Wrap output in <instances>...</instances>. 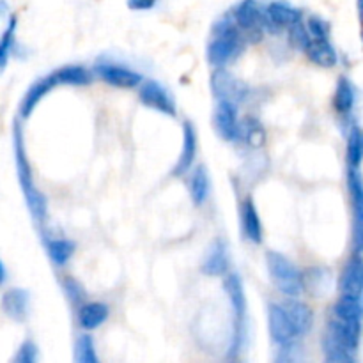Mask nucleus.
<instances>
[{"instance_id": "obj_1", "label": "nucleus", "mask_w": 363, "mask_h": 363, "mask_svg": "<svg viewBox=\"0 0 363 363\" xmlns=\"http://www.w3.org/2000/svg\"><path fill=\"white\" fill-rule=\"evenodd\" d=\"M245 43H247V38L234 23L230 13L225 14L213 27V38L206 52L208 62L215 67H225L230 60H234L243 52Z\"/></svg>"}, {"instance_id": "obj_2", "label": "nucleus", "mask_w": 363, "mask_h": 363, "mask_svg": "<svg viewBox=\"0 0 363 363\" xmlns=\"http://www.w3.org/2000/svg\"><path fill=\"white\" fill-rule=\"evenodd\" d=\"M14 160H16V172H18V181H20L21 194H23L25 202H27V208L30 211L32 218L43 225L46 218V199L41 191L38 190L34 183V177H32L30 165H28L27 155H25V144H23V135H21L20 124L14 126Z\"/></svg>"}, {"instance_id": "obj_3", "label": "nucleus", "mask_w": 363, "mask_h": 363, "mask_svg": "<svg viewBox=\"0 0 363 363\" xmlns=\"http://www.w3.org/2000/svg\"><path fill=\"white\" fill-rule=\"evenodd\" d=\"M266 264H268L269 277L273 284L279 287L280 293L286 294L287 298H298L305 291L303 287V273L296 268L293 261L279 252L269 250L266 254Z\"/></svg>"}, {"instance_id": "obj_4", "label": "nucleus", "mask_w": 363, "mask_h": 363, "mask_svg": "<svg viewBox=\"0 0 363 363\" xmlns=\"http://www.w3.org/2000/svg\"><path fill=\"white\" fill-rule=\"evenodd\" d=\"M223 289H225L227 296H229L230 307L234 312V340L233 347H230V357L238 354L241 344L245 339V319H247V296H245V287L241 282V277L238 273H225V280H223Z\"/></svg>"}, {"instance_id": "obj_5", "label": "nucleus", "mask_w": 363, "mask_h": 363, "mask_svg": "<svg viewBox=\"0 0 363 363\" xmlns=\"http://www.w3.org/2000/svg\"><path fill=\"white\" fill-rule=\"evenodd\" d=\"M230 16H233L238 28L243 34H248V38H254L255 41H259L262 32L266 30L264 7H261L257 0H241V2H238L230 9Z\"/></svg>"}, {"instance_id": "obj_6", "label": "nucleus", "mask_w": 363, "mask_h": 363, "mask_svg": "<svg viewBox=\"0 0 363 363\" xmlns=\"http://www.w3.org/2000/svg\"><path fill=\"white\" fill-rule=\"evenodd\" d=\"M138 98L145 106L156 110V112L165 113V116L170 117L177 113V106L172 94L160 82L142 80V84L138 85Z\"/></svg>"}, {"instance_id": "obj_7", "label": "nucleus", "mask_w": 363, "mask_h": 363, "mask_svg": "<svg viewBox=\"0 0 363 363\" xmlns=\"http://www.w3.org/2000/svg\"><path fill=\"white\" fill-rule=\"evenodd\" d=\"M94 73L105 84L117 89H137L144 80V77L138 71L117 62H98L94 66Z\"/></svg>"}, {"instance_id": "obj_8", "label": "nucleus", "mask_w": 363, "mask_h": 363, "mask_svg": "<svg viewBox=\"0 0 363 363\" xmlns=\"http://www.w3.org/2000/svg\"><path fill=\"white\" fill-rule=\"evenodd\" d=\"M268 328L272 340L280 347L293 346L298 340L296 332L284 311L282 303H269L268 305Z\"/></svg>"}, {"instance_id": "obj_9", "label": "nucleus", "mask_w": 363, "mask_h": 363, "mask_svg": "<svg viewBox=\"0 0 363 363\" xmlns=\"http://www.w3.org/2000/svg\"><path fill=\"white\" fill-rule=\"evenodd\" d=\"M213 123H215L216 131H218V135L223 140L236 142L241 138V124L240 119H238V110L234 101L220 99L215 108Z\"/></svg>"}, {"instance_id": "obj_10", "label": "nucleus", "mask_w": 363, "mask_h": 363, "mask_svg": "<svg viewBox=\"0 0 363 363\" xmlns=\"http://www.w3.org/2000/svg\"><path fill=\"white\" fill-rule=\"evenodd\" d=\"M303 20V13L284 0H273L264 7L266 30H284Z\"/></svg>"}, {"instance_id": "obj_11", "label": "nucleus", "mask_w": 363, "mask_h": 363, "mask_svg": "<svg viewBox=\"0 0 363 363\" xmlns=\"http://www.w3.org/2000/svg\"><path fill=\"white\" fill-rule=\"evenodd\" d=\"M339 289L342 296H351L362 300L363 293V262L360 252H354L353 257L346 262L340 273Z\"/></svg>"}, {"instance_id": "obj_12", "label": "nucleus", "mask_w": 363, "mask_h": 363, "mask_svg": "<svg viewBox=\"0 0 363 363\" xmlns=\"http://www.w3.org/2000/svg\"><path fill=\"white\" fill-rule=\"evenodd\" d=\"M282 307L286 311L287 318H289L291 325H293L294 332H296L298 339L312 332V328H314V312L307 303L300 301L298 298H289L286 303H282Z\"/></svg>"}, {"instance_id": "obj_13", "label": "nucleus", "mask_w": 363, "mask_h": 363, "mask_svg": "<svg viewBox=\"0 0 363 363\" xmlns=\"http://www.w3.org/2000/svg\"><path fill=\"white\" fill-rule=\"evenodd\" d=\"M360 328L362 326L350 325V323H344L340 319L333 318L330 319L328 333L326 335L335 340L344 350L351 351V353H357L358 347H360Z\"/></svg>"}, {"instance_id": "obj_14", "label": "nucleus", "mask_w": 363, "mask_h": 363, "mask_svg": "<svg viewBox=\"0 0 363 363\" xmlns=\"http://www.w3.org/2000/svg\"><path fill=\"white\" fill-rule=\"evenodd\" d=\"M55 87H57V84H55V78H53L52 73L46 74V77H43V78H39V80H35L34 84L28 87V91L25 92L23 99H21L20 117L27 119V117L34 112L35 106L43 101V98H45V96Z\"/></svg>"}, {"instance_id": "obj_15", "label": "nucleus", "mask_w": 363, "mask_h": 363, "mask_svg": "<svg viewBox=\"0 0 363 363\" xmlns=\"http://www.w3.org/2000/svg\"><path fill=\"white\" fill-rule=\"evenodd\" d=\"M195 156H197V131L194 124L186 121L183 124V151L172 169V176H183L188 170L194 169Z\"/></svg>"}, {"instance_id": "obj_16", "label": "nucleus", "mask_w": 363, "mask_h": 363, "mask_svg": "<svg viewBox=\"0 0 363 363\" xmlns=\"http://www.w3.org/2000/svg\"><path fill=\"white\" fill-rule=\"evenodd\" d=\"M2 308L7 318H11L13 321H25L28 314V308H30V296H28V293L25 289L13 287V289L4 293Z\"/></svg>"}, {"instance_id": "obj_17", "label": "nucleus", "mask_w": 363, "mask_h": 363, "mask_svg": "<svg viewBox=\"0 0 363 363\" xmlns=\"http://www.w3.org/2000/svg\"><path fill=\"white\" fill-rule=\"evenodd\" d=\"M301 50H303L305 55H307L312 62L318 64V66L333 67L337 64V50L330 39L308 38V41L305 43V46Z\"/></svg>"}, {"instance_id": "obj_18", "label": "nucleus", "mask_w": 363, "mask_h": 363, "mask_svg": "<svg viewBox=\"0 0 363 363\" xmlns=\"http://www.w3.org/2000/svg\"><path fill=\"white\" fill-rule=\"evenodd\" d=\"M108 305L103 303V301H89L78 308V325L85 332H92V330L99 328L108 319Z\"/></svg>"}, {"instance_id": "obj_19", "label": "nucleus", "mask_w": 363, "mask_h": 363, "mask_svg": "<svg viewBox=\"0 0 363 363\" xmlns=\"http://www.w3.org/2000/svg\"><path fill=\"white\" fill-rule=\"evenodd\" d=\"M229 269V254L222 240H216L209 248L204 262H202V273L209 277H223Z\"/></svg>"}, {"instance_id": "obj_20", "label": "nucleus", "mask_w": 363, "mask_h": 363, "mask_svg": "<svg viewBox=\"0 0 363 363\" xmlns=\"http://www.w3.org/2000/svg\"><path fill=\"white\" fill-rule=\"evenodd\" d=\"M241 227H243V234L248 241L259 245L262 241V223L261 216H259L257 208H255L254 201L250 197L245 199L243 206H241Z\"/></svg>"}, {"instance_id": "obj_21", "label": "nucleus", "mask_w": 363, "mask_h": 363, "mask_svg": "<svg viewBox=\"0 0 363 363\" xmlns=\"http://www.w3.org/2000/svg\"><path fill=\"white\" fill-rule=\"evenodd\" d=\"M53 78H55L57 85H73V87H80V85H89L92 82V74L87 67L78 66V64H69V66H62L59 69L53 71Z\"/></svg>"}, {"instance_id": "obj_22", "label": "nucleus", "mask_w": 363, "mask_h": 363, "mask_svg": "<svg viewBox=\"0 0 363 363\" xmlns=\"http://www.w3.org/2000/svg\"><path fill=\"white\" fill-rule=\"evenodd\" d=\"M333 318L350 325L362 326V300L351 296H342L333 305Z\"/></svg>"}, {"instance_id": "obj_23", "label": "nucleus", "mask_w": 363, "mask_h": 363, "mask_svg": "<svg viewBox=\"0 0 363 363\" xmlns=\"http://www.w3.org/2000/svg\"><path fill=\"white\" fill-rule=\"evenodd\" d=\"M357 103V89L353 82L346 77H340L337 82L335 94H333V108L339 113H350Z\"/></svg>"}, {"instance_id": "obj_24", "label": "nucleus", "mask_w": 363, "mask_h": 363, "mask_svg": "<svg viewBox=\"0 0 363 363\" xmlns=\"http://www.w3.org/2000/svg\"><path fill=\"white\" fill-rule=\"evenodd\" d=\"M188 191H190V199L195 206H202L208 201L209 176L208 170L202 165L195 167L194 172H191L190 179H188Z\"/></svg>"}, {"instance_id": "obj_25", "label": "nucleus", "mask_w": 363, "mask_h": 363, "mask_svg": "<svg viewBox=\"0 0 363 363\" xmlns=\"http://www.w3.org/2000/svg\"><path fill=\"white\" fill-rule=\"evenodd\" d=\"M46 250H48L50 261L55 266H66L74 255L77 245L66 238H59V240H50L46 243Z\"/></svg>"}, {"instance_id": "obj_26", "label": "nucleus", "mask_w": 363, "mask_h": 363, "mask_svg": "<svg viewBox=\"0 0 363 363\" xmlns=\"http://www.w3.org/2000/svg\"><path fill=\"white\" fill-rule=\"evenodd\" d=\"M16 27L18 18L11 16L9 21H7V27L4 28L2 35H0V73L6 69L11 55H13L14 43H16Z\"/></svg>"}, {"instance_id": "obj_27", "label": "nucleus", "mask_w": 363, "mask_h": 363, "mask_svg": "<svg viewBox=\"0 0 363 363\" xmlns=\"http://www.w3.org/2000/svg\"><path fill=\"white\" fill-rule=\"evenodd\" d=\"M241 84L234 82L229 74L223 71V67H218L215 74H213V91L220 96V99H229V101H234V98L240 96L241 92L238 91Z\"/></svg>"}, {"instance_id": "obj_28", "label": "nucleus", "mask_w": 363, "mask_h": 363, "mask_svg": "<svg viewBox=\"0 0 363 363\" xmlns=\"http://www.w3.org/2000/svg\"><path fill=\"white\" fill-rule=\"evenodd\" d=\"M346 156H347V165H350V169H360L362 158H363V135L358 126L351 128L350 135H347Z\"/></svg>"}, {"instance_id": "obj_29", "label": "nucleus", "mask_w": 363, "mask_h": 363, "mask_svg": "<svg viewBox=\"0 0 363 363\" xmlns=\"http://www.w3.org/2000/svg\"><path fill=\"white\" fill-rule=\"evenodd\" d=\"M323 351H325V363H358L354 353L340 347L328 335L323 339Z\"/></svg>"}, {"instance_id": "obj_30", "label": "nucleus", "mask_w": 363, "mask_h": 363, "mask_svg": "<svg viewBox=\"0 0 363 363\" xmlns=\"http://www.w3.org/2000/svg\"><path fill=\"white\" fill-rule=\"evenodd\" d=\"M74 363H101L94 340L89 335H80L74 344Z\"/></svg>"}, {"instance_id": "obj_31", "label": "nucleus", "mask_w": 363, "mask_h": 363, "mask_svg": "<svg viewBox=\"0 0 363 363\" xmlns=\"http://www.w3.org/2000/svg\"><path fill=\"white\" fill-rule=\"evenodd\" d=\"M312 39H330V23L321 16H311L305 23Z\"/></svg>"}, {"instance_id": "obj_32", "label": "nucleus", "mask_w": 363, "mask_h": 363, "mask_svg": "<svg viewBox=\"0 0 363 363\" xmlns=\"http://www.w3.org/2000/svg\"><path fill=\"white\" fill-rule=\"evenodd\" d=\"M247 142H248V145H252V147H255V149H259L264 145L266 131H264V128L261 126V123H259V121H248Z\"/></svg>"}, {"instance_id": "obj_33", "label": "nucleus", "mask_w": 363, "mask_h": 363, "mask_svg": "<svg viewBox=\"0 0 363 363\" xmlns=\"http://www.w3.org/2000/svg\"><path fill=\"white\" fill-rule=\"evenodd\" d=\"M11 363H38V347H35V344L32 340H25L18 347L16 354H14Z\"/></svg>"}, {"instance_id": "obj_34", "label": "nucleus", "mask_w": 363, "mask_h": 363, "mask_svg": "<svg viewBox=\"0 0 363 363\" xmlns=\"http://www.w3.org/2000/svg\"><path fill=\"white\" fill-rule=\"evenodd\" d=\"M275 363H296V354H294V344L293 346L280 347V353L277 357Z\"/></svg>"}, {"instance_id": "obj_35", "label": "nucleus", "mask_w": 363, "mask_h": 363, "mask_svg": "<svg viewBox=\"0 0 363 363\" xmlns=\"http://www.w3.org/2000/svg\"><path fill=\"white\" fill-rule=\"evenodd\" d=\"M156 4L158 0H128V7L131 11H151Z\"/></svg>"}, {"instance_id": "obj_36", "label": "nucleus", "mask_w": 363, "mask_h": 363, "mask_svg": "<svg viewBox=\"0 0 363 363\" xmlns=\"http://www.w3.org/2000/svg\"><path fill=\"white\" fill-rule=\"evenodd\" d=\"M6 279H7V273H6V268H4L2 261H0V286H2V284H4V282H6Z\"/></svg>"}, {"instance_id": "obj_37", "label": "nucleus", "mask_w": 363, "mask_h": 363, "mask_svg": "<svg viewBox=\"0 0 363 363\" xmlns=\"http://www.w3.org/2000/svg\"><path fill=\"white\" fill-rule=\"evenodd\" d=\"M7 11H9V6H7L6 0H0V18H2Z\"/></svg>"}, {"instance_id": "obj_38", "label": "nucleus", "mask_w": 363, "mask_h": 363, "mask_svg": "<svg viewBox=\"0 0 363 363\" xmlns=\"http://www.w3.org/2000/svg\"><path fill=\"white\" fill-rule=\"evenodd\" d=\"M233 363H243V362H240V360H236V358H234V362Z\"/></svg>"}]
</instances>
